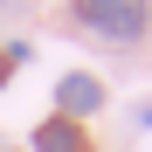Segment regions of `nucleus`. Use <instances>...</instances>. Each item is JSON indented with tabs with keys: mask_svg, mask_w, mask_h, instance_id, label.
Instances as JSON below:
<instances>
[{
	"mask_svg": "<svg viewBox=\"0 0 152 152\" xmlns=\"http://www.w3.org/2000/svg\"><path fill=\"white\" fill-rule=\"evenodd\" d=\"M69 14L83 21V28L111 35V42H138V35H145V21H152V7H145V0H76Z\"/></svg>",
	"mask_w": 152,
	"mask_h": 152,
	"instance_id": "obj_1",
	"label": "nucleus"
},
{
	"mask_svg": "<svg viewBox=\"0 0 152 152\" xmlns=\"http://www.w3.org/2000/svg\"><path fill=\"white\" fill-rule=\"evenodd\" d=\"M56 118H76V124H83L90 111H104V83H97V76H83V69H69L62 76V83H56Z\"/></svg>",
	"mask_w": 152,
	"mask_h": 152,
	"instance_id": "obj_2",
	"label": "nucleus"
},
{
	"mask_svg": "<svg viewBox=\"0 0 152 152\" xmlns=\"http://www.w3.org/2000/svg\"><path fill=\"white\" fill-rule=\"evenodd\" d=\"M35 152H90V138H83L76 118H42L35 124Z\"/></svg>",
	"mask_w": 152,
	"mask_h": 152,
	"instance_id": "obj_3",
	"label": "nucleus"
},
{
	"mask_svg": "<svg viewBox=\"0 0 152 152\" xmlns=\"http://www.w3.org/2000/svg\"><path fill=\"white\" fill-rule=\"evenodd\" d=\"M138 118H145V124H152V111H138Z\"/></svg>",
	"mask_w": 152,
	"mask_h": 152,
	"instance_id": "obj_4",
	"label": "nucleus"
}]
</instances>
